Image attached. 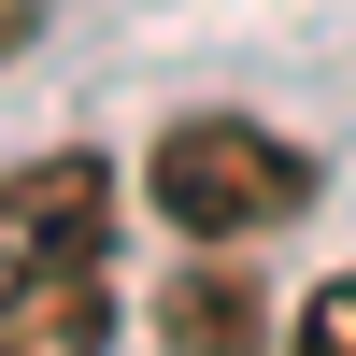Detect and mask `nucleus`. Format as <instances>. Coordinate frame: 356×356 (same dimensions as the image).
Segmentation results:
<instances>
[{"label":"nucleus","mask_w":356,"mask_h":356,"mask_svg":"<svg viewBox=\"0 0 356 356\" xmlns=\"http://www.w3.org/2000/svg\"><path fill=\"white\" fill-rule=\"evenodd\" d=\"M171 342H257V285H243V271L171 285Z\"/></svg>","instance_id":"20e7f679"},{"label":"nucleus","mask_w":356,"mask_h":356,"mask_svg":"<svg viewBox=\"0 0 356 356\" xmlns=\"http://www.w3.org/2000/svg\"><path fill=\"white\" fill-rule=\"evenodd\" d=\"M143 186H157V214L186 228V243L243 257V243H271V228L314 200V157L285 129H257V114H171L157 157H143Z\"/></svg>","instance_id":"f257e3e1"},{"label":"nucleus","mask_w":356,"mask_h":356,"mask_svg":"<svg viewBox=\"0 0 356 356\" xmlns=\"http://www.w3.org/2000/svg\"><path fill=\"white\" fill-rule=\"evenodd\" d=\"M100 228H114V171L86 157V143H57V157H29L15 186H0V271L100 257Z\"/></svg>","instance_id":"f03ea898"},{"label":"nucleus","mask_w":356,"mask_h":356,"mask_svg":"<svg viewBox=\"0 0 356 356\" xmlns=\"http://www.w3.org/2000/svg\"><path fill=\"white\" fill-rule=\"evenodd\" d=\"M114 328V285L100 257H57V271H0V356H72Z\"/></svg>","instance_id":"7ed1b4c3"},{"label":"nucleus","mask_w":356,"mask_h":356,"mask_svg":"<svg viewBox=\"0 0 356 356\" xmlns=\"http://www.w3.org/2000/svg\"><path fill=\"white\" fill-rule=\"evenodd\" d=\"M300 342H314V356H356V271H342V285H314V300H300Z\"/></svg>","instance_id":"39448f33"}]
</instances>
